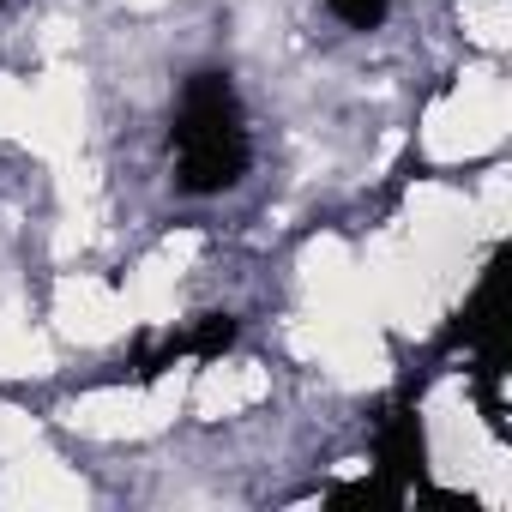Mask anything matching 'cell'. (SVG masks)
I'll return each mask as SVG.
<instances>
[{
	"label": "cell",
	"mask_w": 512,
	"mask_h": 512,
	"mask_svg": "<svg viewBox=\"0 0 512 512\" xmlns=\"http://www.w3.org/2000/svg\"><path fill=\"white\" fill-rule=\"evenodd\" d=\"M169 151H175V187L187 199H217L247 181L253 127L229 67H193L181 79L169 115Z\"/></svg>",
	"instance_id": "1"
},
{
	"label": "cell",
	"mask_w": 512,
	"mask_h": 512,
	"mask_svg": "<svg viewBox=\"0 0 512 512\" xmlns=\"http://www.w3.org/2000/svg\"><path fill=\"white\" fill-rule=\"evenodd\" d=\"M374 476L386 488H398L410 500L416 482H428V422L416 410V398H398L380 428H374Z\"/></svg>",
	"instance_id": "2"
},
{
	"label": "cell",
	"mask_w": 512,
	"mask_h": 512,
	"mask_svg": "<svg viewBox=\"0 0 512 512\" xmlns=\"http://www.w3.org/2000/svg\"><path fill=\"white\" fill-rule=\"evenodd\" d=\"M500 284H506V260L494 253V260L482 266L476 290L464 296V308L440 326L434 338V356H458V350H500L506 338V308H500Z\"/></svg>",
	"instance_id": "3"
},
{
	"label": "cell",
	"mask_w": 512,
	"mask_h": 512,
	"mask_svg": "<svg viewBox=\"0 0 512 512\" xmlns=\"http://www.w3.org/2000/svg\"><path fill=\"white\" fill-rule=\"evenodd\" d=\"M235 338H241V320L235 314H199V320H187L181 326V344H187V362H217V356H229L235 350Z\"/></svg>",
	"instance_id": "4"
},
{
	"label": "cell",
	"mask_w": 512,
	"mask_h": 512,
	"mask_svg": "<svg viewBox=\"0 0 512 512\" xmlns=\"http://www.w3.org/2000/svg\"><path fill=\"white\" fill-rule=\"evenodd\" d=\"M326 13L344 25V31H380L392 19V0H326Z\"/></svg>",
	"instance_id": "5"
},
{
	"label": "cell",
	"mask_w": 512,
	"mask_h": 512,
	"mask_svg": "<svg viewBox=\"0 0 512 512\" xmlns=\"http://www.w3.org/2000/svg\"><path fill=\"white\" fill-rule=\"evenodd\" d=\"M326 500H332V506H404V494H398V488H386L380 476H362V482H338Z\"/></svg>",
	"instance_id": "6"
}]
</instances>
